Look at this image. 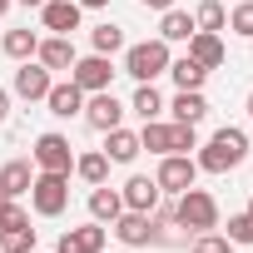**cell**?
Instances as JSON below:
<instances>
[{"mask_svg":"<svg viewBox=\"0 0 253 253\" xmlns=\"http://www.w3.org/2000/svg\"><path fill=\"white\" fill-rule=\"evenodd\" d=\"M243 154H248V134L243 129H233V124H223V129L204 144V154L194 159L199 169H209V174H228V169H238L243 164Z\"/></svg>","mask_w":253,"mask_h":253,"instance_id":"1","label":"cell"},{"mask_svg":"<svg viewBox=\"0 0 253 253\" xmlns=\"http://www.w3.org/2000/svg\"><path fill=\"white\" fill-rule=\"evenodd\" d=\"M174 223H184V228H194V233H209V228H218V204H213V194L189 184V189L179 194Z\"/></svg>","mask_w":253,"mask_h":253,"instance_id":"2","label":"cell"},{"mask_svg":"<svg viewBox=\"0 0 253 253\" xmlns=\"http://www.w3.org/2000/svg\"><path fill=\"white\" fill-rule=\"evenodd\" d=\"M169 70V40H144L124 50V75H134L139 84H154V75Z\"/></svg>","mask_w":253,"mask_h":253,"instance_id":"3","label":"cell"},{"mask_svg":"<svg viewBox=\"0 0 253 253\" xmlns=\"http://www.w3.org/2000/svg\"><path fill=\"white\" fill-rule=\"evenodd\" d=\"M30 204H35V213H45V218H60L65 209H70V174H35V184H30Z\"/></svg>","mask_w":253,"mask_h":253,"instance_id":"4","label":"cell"},{"mask_svg":"<svg viewBox=\"0 0 253 253\" xmlns=\"http://www.w3.org/2000/svg\"><path fill=\"white\" fill-rule=\"evenodd\" d=\"M35 164H40L45 174H70V169H75L70 139H65V134H40V139H35Z\"/></svg>","mask_w":253,"mask_h":253,"instance_id":"5","label":"cell"},{"mask_svg":"<svg viewBox=\"0 0 253 253\" xmlns=\"http://www.w3.org/2000/svg\"><path fill=\"white\" fill-rule=\"evenodd\" d=\"M70 80L80 84V89H109V80H114V65H109V55H84V60H75L70 65Z\"/></svg>","mask_w":253,"mask_h":253,"instance_id":"6","label":"cell"},{"mask_svg":"<svg viewBox=\"0 0 253 253\" xmlns=\"http://www.w3.org/2000/svg\"><path fill=\"white\" fill-rule=\"evenodd\" d=\"M194 174H199V164H194L189 154H164V164H159L154 184H159V189H169V194H184V189L194 184Z\"/></svg>","mask_w":253,"mask_h":253,"instance_id":"7","label":"cell"},{"mask_svg":"<svg viewBox=\"0 0 253 253\" xmlns=\"http://www.w3.org/2000/svg\"><path fill=\"white\" fill-rule=\"evenodd\" d=\"M80 114H84V119L94 124L99 134H104V129H119V119H124V104H119V99H114L109 89H94V99H89V104H84Z\"/></svg>","mask_w":253,"mask_h":253,"instance_id":"8","label":"cell"},{"mask_svg":"<svg viewBox=\"0 0 253 253\" xmlns=\"http://www.w3.org/2000/svg\"><path fill=\"white\" fill-rule=\"evenodd\" d=\"M159 194H164V189H159V184H154L149 174H134L129 184L119 189L124 209H134V213H154V209H159Z\"/></svg>","mask_w":253,"mask_h":253,"instance_id":"9","label":"cell"},{"mask_svg":"<svg viewBox=\"0 0 253 253\" xmlns=\"http://www.w3.org/2000/svg\"><path fill=\"white\" fill-rule=\"evenodd\" d=\"M104 223H84V228H65L55 253H104Z\"/></svg>","mask_w":253,"mask_h":253,"instance_id":"10","label":"cell"},{"mask_svg":"<svg viewBox=\"0 0 253 253\" xmlns=\"http://www.w3.org/2000/svg\"><path fill=\"white\" fill-rule=\"evenodd\" d=\"M40 20H45V30H55V35L80 30V0H45V5H40Z\"/></svg>","mask_w":253,"mask_h":253,"instance_id":"11","label":"cell"},{"mask_svg":"<svg viewBox=\"0 0 253 253\" xmlns=\"http://www.w3.org/2000/svg\"><path fill=\"white\" fill-rule=\"evenodd\" d=\"M114 238H119V243H129V248H144V243H154L149 213H134V209H124V213L114 218Z\"/></svg>","mask_w":253,"mask_h":253,"instance_id":"12","label":"cell"},{"mask_svg":"<svg viewBox=\"0 0 253 253\" xmlns=\"http://www.w3.org/2000/svg\"><path fill=\"white\" fill-rule=\"evenodd\" d=\"M50 84H55V80H50V70H45L40 60H35V65L25 60V65L15 70V94H20V99H45Z\"/></svg>","mask_w":253,"mask_h":253,"instance_id":"13","label":"cell"},{"mask_svg":"<svg viewBox=\"0 0 253 253\" xmlns=\"http://www.w3.org/2000/svg\"><path fill=\"white\" fill-rule=\"evenodd\" d=\"M35 60L55 75V70H70L80 55H75V45H70V35H50V40H40V50H35Z\"/></svg>","mask_w":253,"mask_h":253,"instance_id":"14","label":"cell"},{"mask_svg":"<svg viewBox=\"0 0 253 253\" xmlns=\"http://www.w3.org/2000/svg\"><path fill=\"white\" fill-rule=\"evenodd\" d=\"M45 104H50V114H55V119H70V114H80V109H84V89H80L75 80H65V84H50Z\"/></svg>","mask_w":253,"mask_h":253,"instance_id":"15","label":"cell"},{"mask_svg":"<svg viewBox=\"0 0 253 253\" xmlns=\"http://www.w3.org/2000/svg\"><path fill=\"white\" fill-rule=\"evenodd\" d=\"M189 60H199L204 70H218L223 65V40L213 30H194L189 35Z\"/></svg>","mask_w":253,"mask_h":253,"instance_id":"16","label":"cell"},{"mask_svg":"<svg viewBox=\"0 0 253 253\" xmlns=\"http://www.w3.org/2000/svg\"><path fill=\"white\" fill-rule=\"evenodd\" d=\"M30 184H35V174L25 159H10L0 169V199H20V194H30Z\"/></svg>","mask_w":253,"mask_h":253,"instance_id":"17","label":"cell"},{"mask_svg":"<svg viewBox=\"0 0 253 253\" xmlns=\"http://www.w3.org/2000/svg\"><path fill=\"white\" fill-rule=\"evenodd\" d=\"M89 213H94V223H114V218L124 213V199H119V189H104V184H94V194H89Z\"/></svg>","mask_w":253,"mask_h":253,"instance_id":"18","label":"cell"},{"mask_svg":"<svg viewBox=\"0 0 253 253\" xmlns=\"http://www.w3.org/2000/svg\"><path fill=\"white\" fill-rule=\"evenodd\" d=\"M204 114H209V99L199 89H179L174 94V124H199Z\"/></svg>","mask_w":253,"mask_h":253,"instance_id":"19","label":"cell"},{"mask_svg":"<svg viewBox=\"0 0 253 253\" xmlns=\"http://www.w3.org/2000/svg\"><path fill=\"white\" fill-rule=\"evenodd\" d=\"M104 134H109V144H104L109 164H134V154H139V134H129V129H104Z\"/></svg>","mask_w":253,"mask_h":253,"instance_id":"20","label":"cell"},{"mask_svg":"<svg viewBox=\"0 0 253 253\" xmlns=\"http://www.w3.org/2000/svg\"><path fill=\"white\" fill-rule=\"evenodd\" d=\"M139 149H149V154H174V124L144 119V134H139Z\"/></svg>","mask_w":253,"mask_h":253,"instance_id":"21","label":"cell"},{"mask_svg":"<svg viewBox=\"0 0 253 253\" xmlns=\"http://www.w3.org/2000/svg\"><path fill=\"white\" fill-rule=\"evenodd\" d=\"M0 50H5L10 60H30V55L40 50V35H35L30 25H25V30H10L5 40H0Z\"/></svg>","mask_w":253,"mask_h":253,"instance_id":"22","label":"cell"},{"mask_svg":"<svg viewBox=\"0 0 253 253\" xmlns=\"http://www.w3.org/2000/svg\"><path fill=\"white\" fill-rule=\"evenodd\" d=\"M199 25H194V15L189 10H164V20H159V40H189Z\"/></svg>","mask_w":253,"mask_h":253,"instance_id":"23","label":"cell"},{"mask_svg":"<svg viewBox=\"0 0 253 253\" xmlns=\"http://www.w3.org/2000/svg\"><path fill=\"white\" fill-rule=\"evenodd\" d=\"M169 75H174L179 89H199V84L209 80V70H204L199 60H189V55H184V60H169Z\"/></svg>","mask_w":253,"mask_h":253,"instance_id":"24","label":"cell"},{"mask_svg":"<svg viewBox=\"0 0 253 253\" xmlns=\"http://www.w3.org/2000/svg\"><path fill=\"white\" fill-rule=\"evenodd\" d=\"M75 174H80L84 184H104V174H109V154H104V149L80 154V159H75Z\"/></svg>","mask_w":253,"mask_h":253,"instance_id":"25","label":"cell"},{"mask_svg":"<svg viewBox=\"0 0 253 253\" xmlns=\"http://www.w3.org/2000/svg\"><path fill=\"white\" fill-rule=\"evenodd\" d=\"M0 248H5V253H30V248H35V228H30V223L0 228Z\"/></svg>","mask_w":253,"mask_h":253,"instance_id":"26","label":"cell"},{"mask_svg":"<svg viewBox=\"0 0 253 253\" xmlns=\"http://www.w3.org/2000/svg\"><path fill=\"white\" fill-rule=\"evenodd\" d=\"M129 109H134L139 119H159V114H164V99H159V89H154V84H139Z\"/></svg>","mask_w":253,"mask_h":253,"instance_id":"27","label":"cell"},{"mask_svg":"<svg viewBox=\"0 0 253 253\" xmlns=\"http://www.w3.org/2000/svg\"><path fill=\"white\" fill-rule=\"evenodd\" d=\"M89 40H94V55H114V50H124V30H119V25H109V20H104V25H94V35H89Z\"/></svg>","mask_w":253,"mask_h":253,"instance_id":"28","label":"cell"},{"mask_svg":"<svg viewBox=\"0 0 253 253\" xmlns=\"http://www.w3.org/2000/svg\"><path fill=\"white\" fill-rule=\"evenodd\" d=\"M194 25H199V30H213V35H218V30L228 25V10L218 5V0H204V5H199V15H194Z\"/></svg>","mask_w":253,"mask_h":253,"instance_id":"29","label":"cell"},{"mask_svg":"<svg viewBox=\"0 0 253 253\" xmlns=\"http://www.w3.org/2000/svg\"><path fill=\"white\" fill-rule=\"evenodd\" d=\"M228 30H233V35H243V40H253V0L233 5V15H228Z\"/></svg>","mask_w":253,"mask_h":253,"instance_id":"30","label":"cell"},{"mask_svg":"<svg viewBox=\"0 0 253 253\" xmlns=\"http://www.w3.org/2000/svg\"><path fill=\"white\" fill-rule=\"evenodd\" d=\"M223 238H228V243H253V218H248V213H233Z\"/></svg>","mask_w":253,"mask_h":253,"instance_id":"31","label":"cell"},{"mask_svg":"<svg viewBox=\"0 0 253 253\" xmlns=\"http://www.w3.org/2000/svg\"><path fill=\"white\" fill-rule=\"evenodd\" d=\"M194 253H233V243H228L223 233H213V228H209V233H199V238H194Z\"/></svg>","mask_w":253,"mask_h":253,"instance_id":"32","label":"cell"},{"mask_svg":"<svg viewBox=\"0 0 253 253\" xmlns=\"http://www.w3.org/2000/svg\"><path fill=\"white\" fill-rule=\"evenodd\" d=\"M15 223H30L25 209H20L15 199H0V228H15Z\"/></svg>","mask_w":253,"mask_h":253,"instance_id":"33","label":"cell"},{"mask_svg":"<svg viewBox=\"0 0 253 253\" xmlns=\"http://www.w3.org/2000/svg\"><path fill=\"white\" fill-rule=\"evenodd\" d=\"M194 149V124H174V154H189Z\"/></svg>","mask_w":253,"mask_h":253,"instance_id":"34","label":"cell"},{"mask_svg":"<svg viewBox=\"0 0 253 253\" xmlns=\"http://www.w3.org/2000/svg\"><path fill=\"white\" fill-rule=\"evenodd\" d=\"M144 10H174V0H139Z\"/></svg>","mask_w":253,"mask_h":253,"instance_id":"35","label":"cell"},{"mask_svg":"<svg viewBox=\"0 0 253 253\" xmlns=\"http://www.w3.org/2000/svg\"><path fill=\"white\" fill-rule=\"evenodd\" d=\"M5 114H10V94L0 89V124H5Z\"/></svg>","mask_w":253,"mask_h":253,"instance_id":"36","label":"cell"},{"mask_svg":"<svg viewBox=\"0 0 253 253\" xmlns=\"http://www.w3.org/2000/svg\"><path fill=\"white\" fill-rule=\"evenodd\" d=\"M99 5H109V0H80V10H99Z\"/></svg>","mask_w":253,"mask_h":253,"instance_id":"37","label":"cell"},{"mask_svg":"<svg viewBox=\"0 0 253 253\" xmlns=\"http://www.w3.org/2000/svg\"><path fill=\"white\" fill-rule=\"evenodd\" d=\"M5 10H10V0H0V15H5Z\"/></svg>","mask_w":253,"mask_h":253,"instance_id":"38","label":"cell"},{"mask_svg":"<svg viewBox=\"0 0 253 253\" xmlns=\"http://www.w3.org/2000/svg\"><path fill=\"white\" fill-rule=\"evenodd\" d=\"M248 119H253V94H248Z\"/></svg>","mask_w":253,"mask_h":253,"instance_id":"39","label":"cell"},{"mask_svg":"<svg viewBox=\"0 0 253 253\" xmlns=\"http://www.w3.org/2000/svg\"><path fill=\"white\" fill-rule=\"evenodd\" d=\"M25 5H45V0H25Z\"/></svg>","mask_w":253,"mask_h":253,"instance_id":"40","label":"cell"},{"mask_svg":"<svg viewBox=\"0 0 253 253\" xmlns=\"http://www.w3.org/2000/svg\"><path fill=\"white\" fill-rule=\"evenodd\" d=\"M248 218H253V204H248Z\"/></svg>","mask_w":253,"mask_h":253,"instance_id":"41","label":"cell"}]
</instances>
